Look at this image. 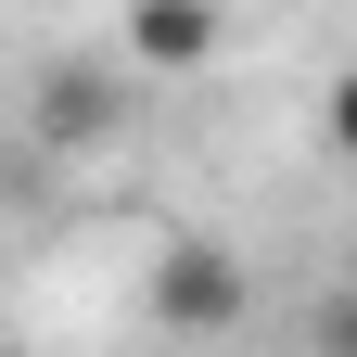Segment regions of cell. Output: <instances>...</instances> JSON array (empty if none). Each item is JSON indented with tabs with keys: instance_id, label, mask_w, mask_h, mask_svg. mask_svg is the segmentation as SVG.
I'll return each instance as SVG.
<instances>
[{
	"instance_id": "cell-1",
	"label": "cell",
	"mask_w": 357,
	"mask_h": 357,
	"mask_svg": "<svg viewBox=\"0 0 357 357\" xmlns=\"http://www.w3.org/2000/svg\"><path fill=\"white\" fill-rule=\"evenodd\" d=\"M141 294H153V319L166 332H243V306H255V268L230 255V243H166L153 268H141Z\"/></svg>"
},
{
	"instance_id": "cell-2",
	"label": "cell",
	"mask_w": 357,
	"mask_h": 357,
	"mask_svg": "<svg viewBox=\"0 0 357 357\" xmlns=\"http://www.w3.org/2000/svg\"><path fill=\"white\" fill-rule=\"evenodd\" d=\"M26 128H38L52 153H102L115 128H128V64H89V52L38 64V89H26Z\"/></svg>"
},
{
	"instance_id": "cell-3",
	"label": "cell",
	"mask_w": 357,
	"mask_h": 357,
	"mask_svg": "<svg viewBox=\"0 0 357 357\" xmlns=\"http://www.w3.org/2000/svg\"><path fill=\"white\" fill-rule=\"evenodd\" d=\"M230 13L217 0H128V77H204Z\"/></svg>"
},
{
	"instance_id": "cell-4",
	"label": "cell",
	"mask_w": 357,
	"mask_h": 357,
	"mask_svg": "<svg viewBox=\"0 0 357 357\" xmlns=\"http://www.w3.org/2000/svg\"><path fill=\"white\" fill-rule=\"evenodd\" d=\"M306 357H357V281L306 294Z\"/></svg>"
},
{
	"instance_id": "cell-5",
	"label": "cell",
	"mask_w": 357,
	"mask_h": 357,
	"mask_svg": "<svg viewBox=\"0 0 357 357\" xmlns=\"http://www.w3.org/2000/svg\"><path fill=\"white\" fill-rule=\"evenodd\" d=\"M319 128H332V153H357V64L332 77V102H319Z\"/></svg>"
}]
</instances>
